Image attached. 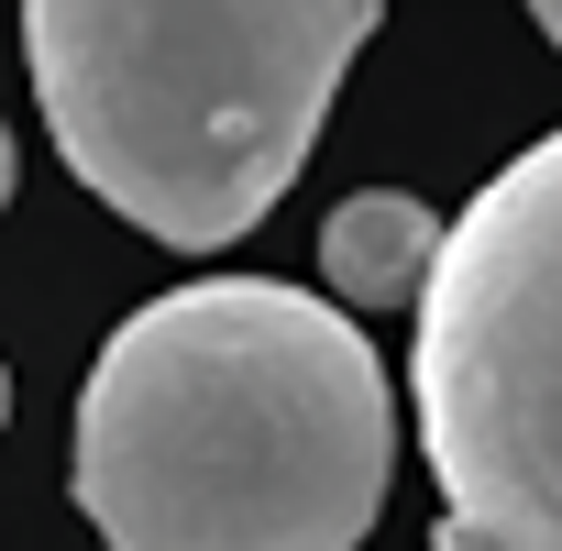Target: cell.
<instances>
[{"label":"cell","instance_id":"cell-5","mask_svg":"<svg viewBox=\"0 0 562 551\" xmlns=\"http://www.w3.org/2000/svg\"><path fill=\"white\" fill-rule=\"evenodd\" d=\"M529 23L551 34V56H562V0H529Z\"/></svg>","mask_w":562,"mask_h":551},{"label":"cell","instance_id":"cell-6","mask_svg":"<svg viewBox=\"0 0 562 551\" xmlns=\"http://www.w3.org/2000/svg\"><path fill=\"white\" fill-rule=\"evenodd\" d=\"M0 199H12V133H0Z\"/></svg>","mask_w":562,"mask_h":551},{"label":"cell","instance_id":"cell-7","mask_svg":"<svg viewBox=\"0 0 562 551\" xmlns=\"http://www.w3.org/2000/svg\"><path fill=\"white\" fill-rule=\"evenodd\" d=\"M0 419H12V375H0Z\"/></svg>","mask_w":562,"mask_h":551},{"label":"cell","instance_id":"cell-3","mask_svg":"<svg viewBox=\"0 0 562 551\" xmlns=\"http://www.w3.org/2000/svg\"><path fill=\"white\" fill-rule=\"evenodd\" d=\"M441 551H562V133L441 221L408 342Z\"/></svg>","mask_w":562,"mask_h":551},{"label":"cell","instance_id":"cell-1","mask_svg":"<svg viewBox=\"0 0 562 551\" xmlns=\"http://www.w3.org/2000/svg\"><path fill=\"white\" fill-rule=\"evenodd\" d=\"M397 397L375 342L276 276L144 299L89 386L67 485L111 551H353L386 507Z\"/></svg>","mask_w":562,"mask_h":551},{"label":"cell","instance_id":"cell-2","mask_svg":"<svg viewBox=\"0 0 562 551\" xmlns=\"http://www.w3.org/2000/svg\"><path fill=\"white\" fill-rule=\"evenodd\" d=\"M386 0H23V67L89 199L221 254L299 188Z\"/></svg>","mask_w":562,"mask_h":551},{"label":"cell","instance_id":"cell-4","mask_svg":"<svg viewBox=\"0 0 562 551\" xmlns=\"http://www.w3.org/2000/svg\"><path fill=\"white\" fill-rule=\"evenodd\" d=\"M441 254V221L408 188H353L321 221V276H331V310H408L419 276Z\"/></svg>","mask_w":562,"mask_h":551}]
</instances>
